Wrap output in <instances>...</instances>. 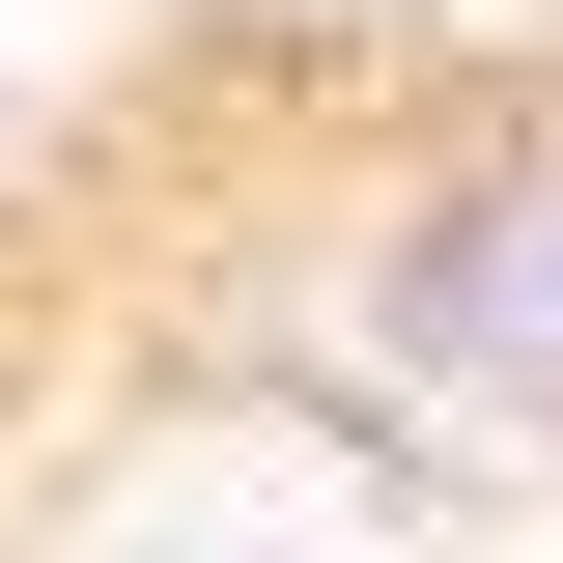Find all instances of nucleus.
<instances>
[{"label": "nucleus", "instance_id": "nucleus-1", "mask_svg": "<svg viewBox=\"0 0 563 563\" xmlns=\"http://www.w3.org/2000/svg\"><path fill=\"white\" fill-rule=\"evenodd\" d=\"M366 339L422 366V395H479L563 451V85H507V113H451L366 198Z\"/></svg>", "mask_w": 563, "mask_h": 563}]
</instances>
